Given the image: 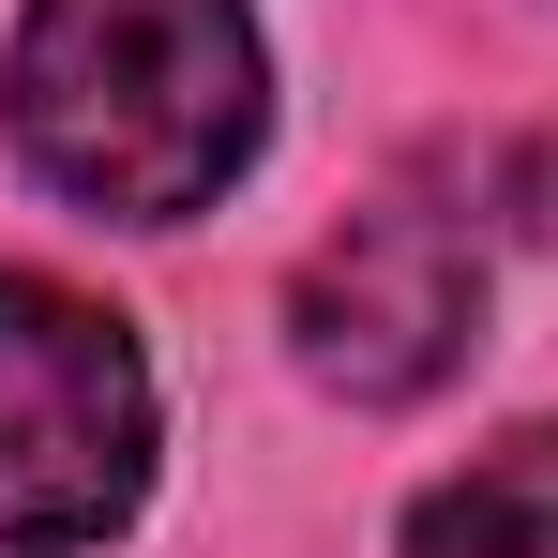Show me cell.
I'll use <instances>...</instances> for the list:
<instances>
[{
	"mask_svg": "<svg viewBox=\"0 0 558 558\" xmlns=\"http://www.w3.org/2000/svg\"><path fill=\"white\" fill-rule=\"evenodd\" d=\"M15 151L76 211L182 227L257 151V31L242 0H31L15 31Z\"/></svg>",
	"mask_w": 558,
	"mask_h": 558,
	"instance_id": "obj_1",
	"label": "cell"
},
{
	"mask_svg": "<svg viewBox=\"0 0 558 558\" xmlns=\"http://www.w3.org/2000/svg\"><path fill=\"white\" fill-rule=\"evenodd\" d=\"M151 483V377L76 287L0 272V544L61 558L106 544Z\"/></svg>",
	"mask_w": 558,
	"mask_h": 558,
	"instance_id": "obj_2",
	"label": "cell"
},
{
	"mask_svg": "<svg viewBox=\"0 0 558 558\" xmlns=\"http://www.w3.org/2000/svg\"><path fill=\"white\" fill-rule=\"evenodd\" d=\"M302 363L332 377V392H363V408H408V392H438L468 363V332H483V257H468V227L438 196H377L348 211L317 257H302Z\"/></svg>",
	"mask_w": 558,
	"mask_h": 558,
	"instance_id": "obj_3",
	"label": "cell"
},
{
	"mask_svg": "<svg viewBox=\"0 0 558 558\" xmlns=\"http://www.w3.org/2000/svg\"><path fill=\"white\" fill-rule=\"evenodd\" d=\"M408 558H558V423H529L483 468H453L408 513Z\"/></svg>",
	"mask_w": 558,
	"mask_h": 558,
	"instance_id": "obj_4",
	"label": "cell"
}]
</instances>
